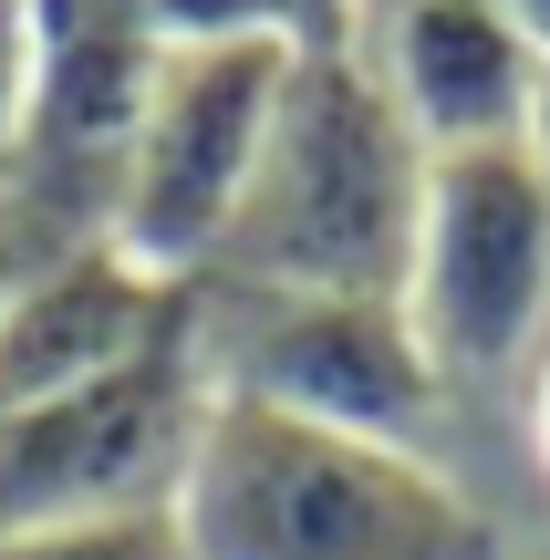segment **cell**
<instances>
[{
  "label": "cell",
  "mask_w": 550,
  "mask_h": 560,
  "mask_svg": "<svg viewBox=\"0 0 550 560\" xmlns=\"http://www.w3.org/2000/svg\"><path fill=\"white\" fill-rule=\"evenodd\" d=\"M42 249H52V229H42L32 208H11V198H0V312H11V291H21V270H32Z\"/></svg>",
  "instance_id": "11"
},
{
  "label": "cell",
  "mask_w": 550,
  "mask_h": 560,
  "mask_svg": "<svg viewBox=\"0 0 550 560\" xmlns=\"http://www.w3.org/2000/svg\"><path fill=\"white\" fill-rule=\"evenodd\" d=\"M530 156H540V177H550V73H540V115H530Z\"/></svg>",
  "instance_id": "14"
},
{
  "label": "cell",
  "mask_w": 550,
  "mask_h": 560,
  "mask_svg": "<svg viewBox=\"0 0 550 560\" xmlns=\"http://www.w3.org/2000/svg\"><path fill=\"white\" fill-rule=\"evenodd\" d=\"M291 62L302 42H260V32H208V42H166L156 83L136 104V136L115 156L104 187V229L136 270L198 291L219 260L229 219H239L249 177H260V145L281 125Z\"/></svg>",
  "instance_id": "3"
},
{
  "label": "cell",
  "mask_w": 550,
  "mask_h": 560,
  "mask_svg": "<svg viewBox=\"0 0 550 560\" xmlns=\"http://www.w3.org/2000/svg\"><path fill=\"white\" fill-rule=\"evenodd\" d=\"M416 198H426V145L406 136L364 42L343 32L291 62L260 177H249L198 291H395L406 301Z\"/></svg>",
  "instance_id": "2"
},
{
  "label": "cell",
  "mask_w": 550,
  "mask_h": 560,
  "mask_svg": "<svg viewBox=\"0 0 550 560\" xmlns=\"http://www.w3.org/2000/svg\"><path fill=\"white\" fill-rule=\"evenodd\" d=\"M198 322V291L136 270L115 240H52L0 312V405H52L166 363Z\"/></svg>",
  "instance_id": "7"
},
{
  "label": "cell",
  "mask_w": 550,
  "mask_h": 560,
  "mask_svg": "<svg viewBox=\"0 0 550 560\" xmlns=\"http://www.w3.org/2000/svg\"><path fill=\"white\" fill-rule=\"evenodd\" d=\"M166 520L187 560H510L489 499L436 446L312 425L249 395H198Z\"/></svg>",
  "instance_id": "1"
},
{
  "label": "cell",
  "mask_w": 550,
  "mask_h": 560,
  "mask_svg": "<svg viewBox=\"0 0 550 560\" xmlns=\"http://www.w3.org/2000/svg\"><path fill=\"white\" fill-rule=\"evenodd\" d=\"M489 11H499V21H510V32L530 42L540 62H550V0H489Z\"/></svg>",
  "instance_id": "13"
},
{
  "label": "cell",
  "mask_w": 550,
  "mask_h": 560,
  "mask_svg": "<svg viewBox=\"0 0 550 560\" xmlns=\"http://www.w3.org/2000/svg\"><path fill=\"white\" fill-rule=\"evenodd\" d=\"M364 62H374L385 104L406 115V136L426 145V156L530 145L540 73H550L489 0H374Z\"/></svg>",
  "instance_id": "8"
},
{
  "label": "cell",
  "mask_w": 550,
  "mask_h": 560,
  "mask_svg": "<svg viewBox=\"0 0 550 560\" xmlns=\"http://www.w3.org/2000/svg\"><path fill=\"white\" fill-rule=\"evenodd\" d=\"M198 384L312 425L436 446L447 374L395 291H198Z\"/></svg>",
  "instance_id": "5"
},
{
  "label": "cell",
  "mask_w": 550,
  "mask_h": 560,
  "mask_svg": "<svg viewBox=\"0 0 550 560\" xmlns=\"http://www.w3.org/2000/svg\"><path fill=\"white\" fill-rule=\"evenodd\" d=\"M406 312L426 332L447 395L530 384V363L550 353V177L530 145L426 156Z\"/></svg>",
  "instance_id": "4"
},
{
  "label": "cell",
  "mask_w": 550,
  "mask_h": 560,
  "mask_svg": "<svg viewBox=\"0 0 550 560\" xmlns=\"http://www.w3.org/2000/svg\"><path fill=\"white\" fill-rule=\"evenodd\" d=\"M198 395L208 384H198V332H187L166 363H136L94 395L0 405V540L166 509L187 436H198Z\"/></svg>",
  "instance_id": "6"
},
{
  "label": "cell",
  "mask_w": 550,
  "mask_h": 560,
  "mask_svg": "<svg viewBox=\"0 0 550 560\" xmlns=\"http://www.w3.org/2000/svg\"><path fill=\"white\" fill-rule=\"evenodd\" d=\"M32 94H42V0H0V198L32 145Z\"/></svg>",
  "instance_id": "10"
},
{
  "label": "cell",
  "mask_w": 550,
  "mask_h": 560,
  "mask_svg": "<svg viewBox=\"0 0 550 560\" xmlns=\"http://www.w3.org/2000/svg\"><path fill=\"white\" fill-rule=\"evenodd\" d=\"M519 436H530V467L550 478V353L530 363V384H519Z\"/></svg>",
  "instance_id": "12"
},
{
  "label": "cell",
  "mask_w": 550,
  "mask_h": 560,
  "mask_svg": "<svg viewBox=\"0 0 550 560\" xmlns=\"http://www.w3.org/2000/svg\"><path fill=\"white\" fill-rule=\"evenodd\" d=\"M0 560H187L166 509H125V520H83V529H32L0 540Z\"/></svg>",
  "instance_id": "9"
}]
</instances>
